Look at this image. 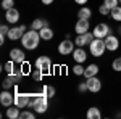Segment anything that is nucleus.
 <instances>
[{
	"label": "nucleus",
	"instance_id": "41",
	"mask_svg": "<svg viewBox=\"0 0 121 119\" xmlns=\"http://www.w3.org/2000/svg\"><path fill=\"white\" fill-rule=\"evenodd\" d=\"M120 116H121V113H120Z\"/></svg>",
	"mask_w": 121,
	"mask_h": 119
},
{
	"label": "nucleus",
	"instance_id": "22",
	"mask_svg": "<svg viewBox=\"0 0 121 119\" xmlns=\"http://www.w3.org/2000/svg\"><path fill=\"white\" fill-rule=\"evenodd\" d=\"M110 16H112L115 21L121 23V5H118V7L112 8V11H110Z\"/></svg>",
	"mask_w": 121,
	"mask_h": 119
},
{
	"label": "nucleus",
	"instance_id": "39",
	"mask_svg": "<svg viewBox=\"0 0 121 119\" xmlns=\"http://www.w3.org/2000/svg\"><path fill=\"white\" fill-rule=\"evenodd\" d=\"M118 34H120V36H121V26H120V28H118Z\"/></svg>",
	"mask_w": 121,
	"mask_h": 119
},
{
	"label": "nucleus",
	"instance_id": "37",
	"mask_svg": "<svg viewBox=\"0 0 121 119\" xmlns=\"http://www.w3.org/2000/svg\"><path fill=\"white\" fill-rule=\"evenodd\" d=\"M78 5H84V3H87V0H74Z\"/></svg>",
	"mask_w": 121,
	"mask_h": 119
},
{
	"label": "nucleus",
	"instance_id": "8",
	"mask_svg": "<svg viewBox=\"0 0 121 119\" xmlns=\"http://www.w3.org/2000/svg\"><path fill=\"white\" fill-rule=\"evenodd\" d=\"M24 32H26V26H15V28H10L8 39L10 40H19L21 37L24 36Z\"/></svg>",
	"mask_w": 121,
	"mask_h": 119
},
{
	"label": "nucleus",
	"instance_id": "9",
	"mask_svg": "<svg viewBox=\"0 0 121 119\" xmlns=\"http://www.w3.org/2000/svg\"><path fill=\"white\" fill-rule=\"evenodd\" d=\"M103 40H105V45H107V50L108 52H115V50L120 48V40H118V37L113 36V34L107 36Z\"/></svg>",
	"mask_w": 121,
	"mask_h": 119
},
{
	"label": "nucleus",
	"instance_id": "23",
	"mask_svg": "<svg viewBox=\"0 0 121 119\" xmlns=\"http://www.w3.org/2000/svg\"><path fill=\"white\" fill-rule=\"evenodd\" d=\"M8 32H10V28L7 24L0 26V44H5V39L8 37Z\"/></svg>",
	"mask_w": 121,
	"mask_h": 119
},
{
	"label": "nucleus",
	"instance_id": "4",
	"mask_svg": "<svg viewBox=\"0 0 121 119\" xmlns=\"http://www.w3.org/2000/svg\"><path fill=\"white\" fill-rule=\"evenodd\" d=\"M92 32H94V36H95V39H105L107 36L112 34V29H110V26L107 23H100V24H97L94 28Z\"/></svg>",
	"mask_w": 121,
	"mask_h": 119
},
{
	"label": "nucleus",
	"instance_id": "5",
	"mask_svg": "<svg viewBox=\"0 0 121 119\" xmlns=\"http://www.w3.org/2000/svg\"><path fill=\"white\" fill-rule=\"evenodd\" d=\"M74 45H76L74 42H71L69 39H65V40H61L58 44V53L60 55H73Z\"/></svg>",
	"mask_w": 121,
	"mask_h": 119
},
{
	"label": "nucleus",
	"instance_id": "18",
	"mask_svg": "<svg viewBox=\"0 0 121 119\" xmlns=\"http://www.w3.org/2000/svg\"><path fill=\"white\" fill-rule=\"evenodd\" d=\"M39 34H40V39L42 40H52L53 39V31L48 28V26H44V28L39 31Z\"/></svg>",
	"mask_w": 121,
	"mask_h": 119
},
{
	"label": "nucleus",
	"instance_id": "30",
	"mask_svg": "<svg viewBox=\"0 0 121 119\" xmlns=\"http://www.w3.org/2000/svg\"><path fill=\"white\" fill-rule=\"evenodd\" d=\"M13 85H15V82L10 79V76H8V77H5V79H3V82H2V87H3L5 90H10Z\"/></svg>",
	"mask_w": 121,
	"mask_h": 119
},
{
	"label": "nucleus",
	"instance_id": "36",
	"mask_svg": "<svg viewBox=\"0 0 121 119\" xmlns=\"http://www.w3.org/2000/svg\"><path fill=\"white\" fill-rule=\"evenodd\" d=\"M21 71H23V74H26L29 71V64L24 61V63H21Z\"/></svg>",
	"mask_w": 121,
	"mask_h": 119
},
{
	"label": "nucleus",
	"instance_id": "35",
	"mask_svg": "<svg viewBox=\"0 0 121 119\" xmlns=\"http://www.w3.org/2000/svg\"><path fill=\"white\" fill-rule=\"evenodd\" d=\"M78 90L79 92H87L89 89H87V82H81L79 85H78Z\"/></svg>",
	"mask_w": 121,
	"mask_h": 119
},
{
	"label": "nucleus",
	"instance_id": "12",
	"mask_svg": "<svg viewBox=\"0 0 121 119\" xmlns=\"http://www.w3.org/2000/svg\"><path fill=\"white\" fill-rule=\"evenodd\" d=\"M10 60H13L15 63H24L26 61V55L21 48H11L10 50Z\"/></svg>",
	"mask_w": 121,
	"mask_h": 119
},
{
	"label": "nucleus",
	"instance_id": "1",
	"mask_svg": "<svg viewBox=\"0 0 121 119\" xmlns=\"http://www.w3.org/2000/svg\"><path fill=\"white\" fill-rule=\"evenodd\" d=\"M28 106L32 111H36L37 114H44L48 110V97H47L44 92L42 93H37V95H34V98H31Z\"/></svg>",
	"mask_w": 121,
	"mask_h": 119
},
{
	"label": "nucleus",
	"instance_id": "13",
	"mask_svg": "<svg viewBox=\"0 0 121 119\" xmlns=\"http://www.w3.org/2000/svg\"><path fill=\"white\" fill-rule=\"evenodd\" d=\"M89 29H91L89 19H82V18L78 19V23H76V26H74L76 34H86V32H89Z\"/></svg>",
	"mask_w": 121,
	"mask_h": 119
},
{
	"label": "nucleus",
	"instance_id": "16",
	"mask_svg": "<svg viewBox=\"0 0 121 119\" xmlns=\"http://www.w3.org/2000/svg\"><path fill=\"white\" fill-rule=\"evenodd\" d=\"M99 71H100V69H99V66H97L95 63L89 64V66L84 69V77H86V79H89V77H94V76H97V74H99Z\"/></svg>",
	"mask_w": 121,
	"mask_h": 119
},
{
	"label": "nucleus",
	"instance_id": "32",
	"mask_svg": "<svg viewBox=\"0 0 121 119\" xmlns=\"http://www.w3.org/2000/svg\"><path fill=\"white\" fill-rule=\"evenodd\" d=\"M13 5H15V0H2V8L5 10V11L13 8Z\"/></svg>",
	"mask_w": 121,
	"mask_h": 119
},
{
	"label": "nucleus",
	"instance_id": "31",
	"mask_svg": "<svg viewBox=\"0 0 121 119\" xmlns=\"http://www.w3.org/2000/svg\"><path fill=\"white\" fill-rule=\"evenodd\" d=\"M3 69H5L8 74H11L13 71H15V61H13V60L7 61V63H5V66H3Z\"/></svg>",
	"mask_w": 121,
	"mask_h": 119
},
{
	"label": "nucleus",
	"instance_id": "19",
	"mask_svg": "<svg viewBox=\"0 0 121 119\" xmlns=\"http://www.w3.org/2000/svg\"><path fill=\"white\" fill-rule=\"evenodd\" d=\"M44 26H48V21H47V19H42V18H36L34 21H32V24H31V29L40 31Z\"/></svg>",
	"mask_w": 121,
	"mask_h": 119
},
{
	"label": "nucleus",
	"instance_id": "7",
	"mask_svg": "<svg viewBox=\"0 0 121 119\" xmlns=\"http://www.w3.org/2000/svg\"><path fill=\"white\" fill-rule=\"evenodd\" d=\"M0 103H2L5 108L15 105V95H13L10 90H5V89H3V92L0 93Z\"/></svg>",
	"mask_w": 121,
	"mask_h": 119
},
{
	"label": "nucleus",
	"instance_id": "11",
	"mask_svg": "<svg viewBox=\"0 0 121 119\" xmlns=\"http://www.w3.org/2000/svg\"><path fill=\"white\" fill-rule=\"evenodd\" d=\"M29 101H31V95L28 93H15V105L18 106V108H26L29 105Z\"/></svg>",
	"mask_w": 121,
	"mask_h": 119
},
{
	"label": "nucleus",
	"instance_id": "3",
	"mask_svg": "<svg viewBox=\"0 0 121 119\" xmlns=\"http://www.w3.org/2000/svg\"><path fill=\"white\" fill-rule=\"evenodd\" d=\"M89 50H91V55L92 56L100 58V56L105 53V50H107L105 40H103V39H94L92 42L89 44Z\"/></svg>",
	"mask_w": 121,
	"mask_h": 119
},
{
	"label": "nucleus",
	"instance_id": "10",
	"mask_svg": "<svg viewBox=\"0 0 121 119\" xmlns=\"http://www.w3.org/2000/svg\"><path fill=\"white\" fill-rule=\"evenodd\" d=\"M86 82H87V89H89V92H92V93H97V92H100V89H102V81H100L97 76L89 77Z\"/></svg>",
	"mask_w": 121,
	"mask_h": 119
},
{
	"label": "nucleus",
	"instance_id": "24",
	"mask_svg": "<svg viewBox=\"0 0 121 119\" xmlns=\"http://www.w3.org/2000/svg\"><path fill=\"white\" fill-rule=\"evenodd\" d=\"M84 68L82 66V63H76L74 66H73V73L76 74V76H84Z\"/></svg>",
	"mask_w": 121,
	"mask_h": 119
},
{
	"label": "nucleus",
	"instance_id": "38",
	"mask_svg": "<svg viewBox=\"0 0 121 119\" xmlns=\"http://www.w3.org/2000/svg\"><path fill=\"white\" fill-rule=\"evenodd\" d=\"M52 2H53V0H42V3H44V5H50Z\"/></svg>",
	"mask_w": 121,
	"mask_h": 119
},
{
	"label": "nucleus",
	"instance_id": "26",
	"mask_svg": "<svg viewBox=\"0 0 121 119\" xmlns=\"http://www.w3.org/2000/svg\"><path fill=\"white\" fill-rule=\"evenodd\" d=\"M74 44H76L78 47H84V45H87L86 36H84V34H78V37H76V40H74Z\"/></svg>",
	"mask_w": 121,
	"mask_h": 119
},
{
	"label": "nucleus",
	"instance_id": "34",
	"mask_svg": "<svg viewBox=\"0 0 121 119\" xmlns=\"http://www.w3.org/2000/svg\"><path fill=\"white\" fill-rule=\"evenodd\" d=\"M103 3L112 10V8H115V7H118V5H120V0H103Z\"/></svg>",
	"mask_w": 121,
	"mask_h": 119
},
{
	"label": "nucleus",
	"instance_id": "28",
	"mask_svg": "<svg viewBox=\"0 0 121 119\" xmlns=\"http://www.w3.org/2000/svg\"><path fill=\"white\" fill-rule=\"evenodd\" d=\"M19 118H21V119H34V118H36V111L32 113V111L23 110V111H21V114H19Z\"/></svg>",
	"mask_w": 121,
	"mask_h": 119
},
{
	"label": "nucleus",
	"instance_id": "27",
	"mask_svg": "<svg viewBox=\"0 0 121 119\" xmlns=\"http://www.w3.org/2000/svg\"><path fill=\"white\" fill-rule=\"evenodd\" d=\"M112 69H113V71H116V73H121V56H118V58L113 60Z\"/></svg>",
	"mask_w": 121,
	"mask_h": 119
},
{
	"label": "nucleus",
	"instance_id": "29",
	"mask_svg": "<svg viewBox=\"0 0 121 119\" xmlns=\"http://www.w3.org/2000/svg\"><path fill=\"white\" fill-rule=\"evenodd\" d=\"M42 77H44V73L36 68V71H32V79H34L36 82H42Z\"/></svg>",
	"mask_w": 121,
	"mask_h": 119
},
{
	"label": "nucleus",
	"instance_id": "14",
	"mask_svg": "<svg viewBox=\"0 0 121 119\" xmlns=\"http://www.w3.org/2000/svg\"><path fill=\"white\" fill-rule=\"evenodd\" d=\"M5 19H7V23H10V24H16L19 19V11L15 7L13 8H10L5 11Z\"/></svg>",
	"mask_w": 121,
	"mask_h": 119
},
{
	"label": "nucleus",
	"instance_id": "20",
	"mask_svg": "<svg viewBox=\"0 0 121 119\" xmlns=\"http://www.w3.org/2000/svg\"><path fill=\"white\" fill-rule=\"evenodd\" d=\"M87 119H100L102 118V113H100V110L97 108V106H92V108H89L87 110Z\"/></svg>",
	"mask_w": 121,
	"mask_h": 119
},
{
	"label": "nucleus",
	"instance_id": "21",
	"mask_svg": "<svg viewBox=\"0 0 121 119\" xmlns=\"http://www.w3.org/2000/svg\"><path fill=\"white\" fill-rule=\"evenodd\" d=\"M92 16V10L89 7H81L79 11H78V18H82V19H89Z\"/></svg>",
	"mask_w": 121,
	"mask_h": 119
},
{
	"label": "nucleus",
	"instance_id": "40",
	"mask_svg": "<svg viewBox=\"0 0 121 119\" xmlns=\"http://www.w3.org/2000/svg\"><path fill=\"white\" fill-rule=\"evenodd\" d=\"M120 3H121V0H120Z\"/></svg>",
	"mask_w": 121,
	"mask_h": 119
},
{
	"label": "nucleus",
	"instance_id": "25",
	"mask_svg": "<svg viewBox=\"0 0 121 119\" xmlns=\"http://www.w3.org/2000/svg\"><path fill=\"white\" fill-rule=\"evenodd\" d=\"M44 93H45L47 97H48V98H52V97H55V87H53V85H45V87H44Z\"/></svg>",
	"mask_w": 121,
	"mask_h": 119
},
{
	"label": "nucleus",
	"instance_id": "15",
	"mask_svg": "<svg viewBox=\"0 0 121 119\" xmlns=\"http://www.w3.org/2000/svg\"><path fill=\"white\" fill-rule=\"evenodd\" d=\"M73 58H74L76 63H84L87 60V53L84 52L82 47H78V48H74V52H73Z\"/></svg>",
	"mask_w": 121,
	"mask_h": 119
},
{
	"label": "nucleus",
	"instance_id": "17",
	"mask_svg": "<svg viewBox=\"0 0 121 119\" xmlns=\"http://www.w3.org/2000/svg\"><path fill=\"white\" fill-rule=\"evenodd\" d=\"M19 110H21V108H18L16 105H11V106L7 108V113H5V114H7V118H10V119H18L19 114H21Z\"/></svg>",
	"mask_w": 121,
	"mask_h": 119
},
{
	"label": "nucleus",
	"instance_id": "33",
	"mask_svg": "<svg viewBox=\"0 0 121 119\" xmlns=\"http://www.w3.org/2000/svg\"><path fill=\"white\" fill-rule=\"evenodd\" d=\"M110 11H112V10L108 8L105 3H102V5L99 7V13H100V15H103V16H108V15H110Z\"/></svg>",
	"mask_w": 121,
	"mask_h": 119
},
{
	"label": "nucleus",
	"instance_id": "6",
	"mask_svg": "<svg viewBox=\"0 0 121 119\" xmlns=\"http://www.w3.org/2000/svg\"><path fill=\"white\" fill-rule=\"evenodd\" d=\"M36 68L40 69L44 74L50 73V69H52V60L48 58V56H39L37 60H36Z\"/></svg>",
	"mask_w": 121,
	"mask_h": 119
},
{
	"label": "nucleus",
	"instance_id": "2",
	"mask_svg": "<svg viewBox=\"0 0 121 119\" xmlns=\"http://www.w3.org/2000/svg\"><path fill=\"white\" fill-rule=\"evenodd\" d=\"M21 42H23V47L26 50H36L39 47V44H40V34H39V31H34V29L26 31L24 36L21 37Z\"/></svg>",
	"mask_w": 121,
	"mask_h": 119
}]
</instances>
